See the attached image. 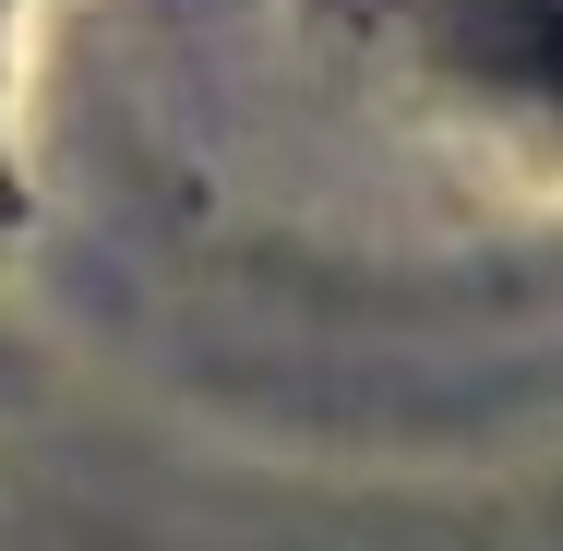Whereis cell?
I'll return each instance as SVG.
<instances>
[{
    "mask_svg": "<svg viewBox=\"0 0 563 551\" xmlns=\"http://www.w3.org/2000/svg\"><path fill=\"white\" fill-rule=\"evenodd\" d=\"M479 60H492L504 85H528V97L563 109V0H504V12H479Z\"/></svg>",
    "mask_w": 563,
    "mask_h": 551,
    "instance_id": "obj_1",
    "label": "cell"
}]
</instances>
